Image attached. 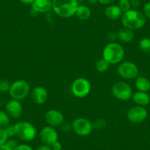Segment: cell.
<instances>
[{
    "label": "cell",
    "mask_w": 150,
    "mask_h": 150,
    "mask_svg": "<svg viewBox=\"0 0 150 150\" xmlns=\"http://www.w3.org/2000/svg\"><path fill=\"white\" fill-rule=\"evenodd\" d=\"M40 138L43 144L51 146L53 143L58 141V133L55 127L46 126L42 128L40 132Z\"/></svg>",
    "instance_id": "obj_12"
},
{
    "label": "cell",
    "mask_w": 150,
    "mask_h": 150,
    "mask_svg": "<svg viewBox=\"0 0 150 150\" xmlns=\"http://www.w3.org/2000/svg\"><path fill=\"white\" fill-rule=\"evenodd\" d=\"M79 6L77 0H52V10L60 18L74 16Z\"/></svg>",
    "instance_id": "obj_2"
},
{
    "label": "cell",
    "mask_w": 150,
    "mask_h": 150,
    "mask_svg": "<svg viewBox=\"0 0 150 150\" xmlns=\"http://www.w3.org/2000/svg\"><path fill=\"white\" fill-rule=\"evenodd\" d=\"M35 150H52L51 146L47 145V144H43L42 145H40L36 148Z\"/></svg>",
    "instance_id": "obj_35"
},
{
    "label": "cell",
    "mask_w": 150,
    "mask_h": 150,
    "mask_svg": "<svg viewBox=\"0 0 150 150\" xmlns=\"http://www.w3.org/2000/svg\"><path fill=\"white\" fill-rule=\"evenodd\" d=\"M19 1L24 5H31L34 0H19Z\"/></svg>",
    "instance_id": "obj_37"
},
{
    "label": "cell",
    "mask_w": 150,
    "mask_h": 150,
    "mask_svg": "<svg viewBox=\"0 0 150 150\" xmlns=\"http://www.w3.org/2000/svg\"><path fill=\"white\" fill-rule=\"evenodd\" d=\"M118 6L119 7V8H120L121 11H122L123 13H124L127 12L129 10L132 9V8H131L129 0H119Z\"/></svg>",
    "instance_id": "obj_25"
},
{
    "label": "cell",
    "mask_w": 150,
    "mask_h": 150,
    "mask_svg": "<svg viewBox=\"0 0 150 150\" xmlns=\"http://www.w3.org/2000/svg\"><path fill=\"white\" fill-rule=\"evenodd\" d=\"M0 150H12L10 147H8L6 144H3V145L0 146Z\"/></svg>",
    "instance_id": "obj_38"
},
{
    "label": "cell",
    "mask_w": 150,
    "mask_h": 150,
    "mask_svg": "<svg viewBox=\"0 0 150 150\" xmlns=\"http://www.w3.org/2000/svg\"><path fill=\"white\" fill-rule=\"evenodd\" d=\"M125 54V50L121 44L116 42H109L104 47L102 58L106 60L110 65H116L122 63Z\"/></svg>",
    "instance_id": "obj_3"
},
{
    "label": "cell",
    "mask_w": 150,
    "mask_h": 150,
    "mask_svg": "<svg viewBox=\"0 0 150 150\" xmlns=\"http://www.w3.org/2000/svg\"><path fill=\"white\" fill-rule=\"evenodd\" d=\"M112 96L120 101H127L132 98L133 92L131 86L126 82H116L112 85L111 88Z\"/></svg>",
    "instance_id": "obj_7"
},
{
    "label": "cell",
    "mask_w": 150,
    "mask_h": 150,
    "mask_svg": "<svg viewBox=\"0 0 150 150\" xmlns=\"http://www.w3.org/2000/svg\"><path fill=\"white\" fill-rule=\"evenodd\" d=\"M93 125V128L95 129H103L107 127L106 120L103 119H96L92 122Z\"/></svg>",
    "instance_id": "obj_24"
},
{
    "label": "cell",
    "mask_w": 150,
    "mask_h": 150,
    "mask_svg": "<svg viewBox=\"0 0 150 150\" xmlns=\"http://www.w3.org/2000/svg\"><path fill=\"white\" fill-rule=\"evenodd\" d=\"M52 9V0H34L31 4L33 16L49 12Z\"/></svg>",
    "instance_id": "obj_13"
},
{
    "label": "cell",
    "mask_w": 150,
    "mask_h": 150,
    "mask_svg": "<svg viewBox=\"0 0 150 150\" xmlns=\"http://www.w3.org/2000/svg\"><path fill=\"white\" fill-rule=\"evenodd\" d=\"M16 136L24 141H31L37 135V129L30 122L21 121L14 125Z\"/></svg>",
    "instance_id": "obj_4"
},
{
    "label": "cell",
    "mask_w": 150,
    "mask_h": 150,
    "mask_svg": "<svg viewBox=\"0 0 150 150\" xmlns=\"http://www.w3.org/2000/svg\"><path fill=\"white\" fill-rule=\"evenodd\" d=\"M51 147L52 150H62V149H63V146H62L61 143L59 142L58 141L53 143L51 145Z\"/></svg>",
    "instance_id": "obj_34"
},
{
    "label": "cell",
    "mask_w": 150,
    "mask_h": 150,
    "mask_svg": "<svg viewBox=\"0 0 150 150\" xmlns=\"http://www.w3.org/2000/svg\"><path fill=\"white\" fill-rule=\"evenodd\" d=\"M118 39L123 43H129L133 41L135 35H134L133 30L124 27L119 30L117 33Z\"/></svg>",
    "instance_id": "obj_18"
},
{
    "label": "cell",
    "mask_w": 150,
    "mask_h": 150,
    "mask_svg": "<svg viewBox=\"0 0 150 150\" xmlns=\"http://www.w3.org/2000/svg\"><path fill=\"white\" fill-rule=\"evenodd\" d=\"M44 119L49 126L57 127L64 123V116L60 110L56 109L49 110L45 113Z\"/></svg>",
    "instance_id": "obj_11"
},
{
    "label": "cell",
    "mask_w": 150,
    "mask_h": 150,
    "mask_svg": "<svg viewBox=\"0 0 150 150\" xmlns=\"http://www.w3.org/2000/svg\"><path fill=\"white\" fill-rule=\"evenodd\" d=\"M122 14L123 13L118 5H110L105 10V15L106 18L110 20H112V21L121 18Z\"/></svg>",
    "instance_id": "obj_16"
},
{
    "label": "cell",
    "mask_w": 150,
    "mask_h": 150,
    "mask_svg": "<svg viewBox=\"0 0 150 150\" xmlns=\"http://www.w3.org/2000/svg\"><path fill=\"white\" fill-rule=\"evenodd\" d=\"M75 15L79 19L83 20V21H86L88 20L91 16V9L86 5H79L77 7V9L75 13Z\"/></svg>",
    "instance_id": "obj_20"
},
{
    "label": "cell",
    "mask_w": 150,
    "mask_h": 150,
    "mask_svg": "<svg viewBox=\"0 0 150 150\" xmlns=\"http://www.w3.org/2000/svg\"><path fill=\"white\" fill-rule=\"evenodd\" d=\"M91 5H96L98 2V0H88Z\"/></svg>",
    "instance_id": "obj_39"
},
{
    "label": "cell",
    "mask_w": 150,
    "mask_h": 150,
    "mask_svg": "<svg viewBox=\"0 0 150 150\" xmlns=\"http://www.w3.org/2000/svg\"><path fill=\"white\" fill-rule=\"evenodd\" d=\"M30 96L33 102L36 105H43L48 99V91L43 86H37L31 90Z\"/></svg>",
    "instance_id": "obj_14"
},
{
    "label": "cell",
    "mask_w": 150,
    "mask_h": 150,
    "mask_svg": "<svg viewBox=\"0 0 150 150\" xmlns=\"http://www.w3.org/2000/svg\"><path fill=\"white\" fill-rule=\"evenodd\" d=\"M138 68L132 61H122L118 65L117 73L119 77L125 80L135 79L138 75Z\"/></svg>",
    "instance_id": "obj_8"
},
{
    "label": "cell",
    "mask_w": 150,
    "mask_h": 150,
    "mask_svg": "<svg viewBox=\"0 0 150 150\" xmlns=\"http://www.w3.org/2000/svg\"><path fill=\"white\" fill-rule=\"evenodd\" d=\"M8 139V136L5 128L0 127V146L5 144Z\"/></svg>",
    "instance_id": "obj_27"
},
{
    "label": "cell",
    "mask_w": 150,
    "mask_h": 150,
    "mask_svg": "<svg viewBox=\"0 0 150 150\" xmlns=\"http://www.w3.org/2000/svg\"><path fill=\"white\" fill-rule=\"evenodd\" d=\"M11 85L8 80H5V79L0 80V92L9 91Z\"/></svg>",
    "instance_id": "obj_26"
},
{
    "label": "cell",
    "mask_w": 150,
    "mask_h": 150,
    "mask_svg": "<svg viewBox=\"0 0 150 150\" xmlns=\"http://www.w3.org/2000/svg\"><path fill=\"white\" fill-rule=\"evenodd\" d=\"M134 103L138 106L145 107L150 103V96L147 92L136 91L132 96Z\"/></svg>",
    "instance_id": "obj_17"
},
{
    "label": "cell",
    "mask_w": 150,
    "mask_h": 150,
    "mask_svg": "<svg viewBox=\"0 0 150 150\" xmlns=\"http://www.w3.org/2000/svg\"><path fill=\"white\" fill-rule=\"evenodd\" d=\"M30 86L25 80H18L11 85L9 94L13 99L21 101L30 94Z\"/></svg>",
    "instance_id": "obj_5"
},
{
    "label": "cell",
    "mask_w": 150,
    "mask_h": 150,
    "mask_svg": "<svg viewBox=\"0 0 150 150\" xmlns=\"http://www.w3.org/2000/svg\"><path fill=\"white\" fill-rule=\"evenodd\" d=\"M131 8L133 10H138L141 7V1L140 0H129Z\"/></svg>",
    "instance_id": "obj_31"
},
{
    "label": "cell",
    "mask_w": 150,
    "mask_h": 150,
    "mask_svg": "<svg viewBox=\"0 0 150 150\" xmlns=\"http://www.w3.org/2000/svg\"><path fill=\"white\" fill-rule=\"evenodd\" d=\"M110 66V64L106 60H105L104 58H101L96 63L95 68L98 72L104 73V72H106L107 71H108Z\"/></svg>",
    "instance_id": "obj_21"
},
{
    "label": "cell",
    "mask_w": 150,
    "mask_h": 150,
    "mask_svg": "<svg viewBox=\"0 0 150 150\" xmlns=\"http://www.w3.org/2000/svg\"><path fill=\"white\" fill-rule=\"evenodd\" d=\"M143 13L146 16V18H148L150 19V2H147L144 5L143 8Z\"/></svg>",
    "instance_id": "obj_29"
},
{
    "label": "cell",
    "mask_w": 150,
    "mask_h": 150,
    "mask_svg": "<svg viewBox=\"0 0 150 150\" xmlns=\"http://www.w3.org/2000/svg\"><path fill=\"white\" fill-rule=\"evenodd\" d=\"M13 150H33V149L28 144H18L17 146Z\"/></svg>",
    "instance_id": "obj_30"
},
{
    "label": "cell",
    "mask_w": 150,
    "mask_h": 150,
    "mask_svg": "<svg viewBox=\"0 0 150 150\" xmlns=\"http://www.w3.org/2000/svg\"><path fill=\"white\" fill-rule=\"evenodd\" d=\"M116 38H118L117 33L112 32L108 35V39L110 42H115V40H116Z\"/></svg>",
    "instance_id": "obj_33"
},
{
    "label": "cell",
    "mask_w": 150,
    "mask_h": 150,
    "mask_svg": "<svg viewBox=\"0 0 150 150\" xmlns=\"http://www.w3.org/2000/svg\"><path fill=\"white\" fill-rule=\"evenodd\" d=\"M5 144H6L8 147H10L11 149L13 150L17 146V145H18V143H17V141H15V140L11 139V140H8V141H7V142L5 143Z\"/></svg>",
    "instance_id": "obj_32"
},
{
    "label": "cell",
    "mask_w": 150,
    "mask_h": 150,
    "mask_svg": "<svg viewBox=\"0 0 150 150\" xmlns=\"http://www.w3.org/2000/svg\"><path fill=\"white\" fill-rule=\"evenodd\" d=\"M135 86L138 91L148 92L150 90V81L144 77H137L135 80Z\"/></svg>",
    "instance_id": "obj_19"
},
{
    "label": "cell",
    "mask_w": 150,
    "mask_h": 150,
    "mask_svg": "<svg viewBox=\"0 0 150 150\" xmlns=\"http://www.w3.org/2000/svg\"><path fill=\"white\" fill-rule=\"evenodd\" d=\"M124 27L131 30H138L142 28L146 24V18L141 11L131 9L122 14L121 18Z\"/></svg>",
    "instance_id": "obj_1"
},
{
    "label": "cell",
    "mask_w": 150,
    "mask_h": 150,
    "mask_svg": "<svg viewBox=\"0 0 150 150\" xmlns=\"http://www.w3.org/2000/svg\"><path fill=\"white\" fill-rule=\"evenodd\" d=\"M71 129L79 136L86 137L91 133L93 128L92 122L89 119L84 117H79L73 121Z\"/></svg>",
    "instance_id": "obj_9"
},
{
    "label": "cell",
    "mask_w": 150,
    "mask_h": 150,
    "mask_svg": "<svg viewBox=\"0 0 150 150\" xmlns=\"http://www.w3.org/2000/svg\"><path fill=\"white\" fill-rule=\"evenodd\" d=\"M1 106H2V102H1V101H0V108H1Z\"/></svg>",
    "instance_id": "obj_40"
},
{
    "label": "cell",
    "mask_w": 150,
    "mask_h": 150,
    "mask_svg": "<svg viewBox=\"0 0 150 150\" xmlns=\"http://www.w3.org/2000/svg\"><path fill=\"white\" fill-rule=\"evenodd\" d=\"M6 112L9 116L13 119H18L23 112V106L21 102L16 99H11L7 102L5 105Z\"/></svg>",
    "instance_id": "obj_15"
},
{
    "label": "cell",
    "mask_w": 150,
    "mask_h": 150,
    "mask_svg": "<svg viewBox=\"0 0 150 150\" xmlns=\"http://www.w3.org/2000/svg\"><path fill=\"white\" fill-rule=\"evenodd\" d=\"M148 112L144 107L135 106L132 107L128 110L127 112V118L128 120L132 124H140L142 123L144 121L146 120Z\"/></svg>",
    "instance_id": "obj_10"
},
{
    "label": "cell",
    "mask_w": 150,
    "mask_h": 150,
    "mask_svg": "<svg viewBox=\"0 0 150 150\" xmlns=\"http://www.w3.org/2000/svg\"><path fill=\"white\" fill-rule=\"evenodd\" d=\"M116 0H98V2L105 5H110L115 2Z\"/></svg>",
    "instance_id": "obj_36"
},
{
    "label": "cell",
    "mask_w": 150,
    "mask_h": 150,
    "mask_svg": "<svg viewBox=\"0 0 150 150\" xmlns=\"http://www.w3.org/2000/svg\"><path fill=\"white\" fill-rule=\"evenodd\" d=\"M71 93L77 98H84L90 93L91 91V83L85 77L75 79L71 86Z\"/></svg>",
    "instance_id": "obj_6"
},
{
    "label": "cell",
    "mask_w": 150,
    "mask_h": 150,
    "mask_svg": "<svg viewBox=\"0 0 150 150\" xmlns=\"http://www.w3.org/2000/svg\"><path fill=\"white\" fill-rule=\"evenodd\" d=\"M5 129L7 132V135H8V138H12V137L16 136L14 125H8V126L6 127Z\"/></svg>",
    "instance_id": "obj_28"
},
{
    "label": "cell",
    "mask_w": 150,
    "mask_h": 150,
    "mask_svg": "<svg viewBox=\"0 0 150 150\" xmlns=\"http://www.w3.org/2000/svg\"><path fill=\"white\" fill-rule=\"evenodd\" d=\"M139 48L143 52L150 53V38H144L140 41Z\"/></svg>",
    "instance_id": "obj_22"
},
{
    "label": "cell",
    "mask_w": 150,
    "mask_h": 150,
    "mask_svg": "<svg viewBox=\"0 0 150 150\" xmlns=\"http://www.w3.org/2000/svg\"><path fill=\"white\" fill-rule=\"evenodd\" d=\"M10 116L3 110H0V127L5 128L10 124Z\"/></svg>",
    "instance_id": "obj_23"
}]
</instances>
